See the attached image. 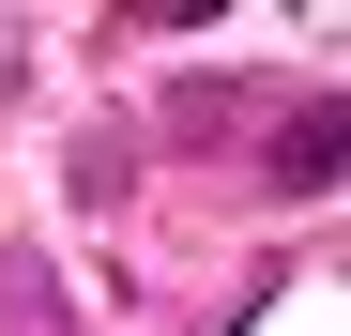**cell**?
I'll list each match as a JSON object with an SVG mask.
<instances>
[]
</instances>
